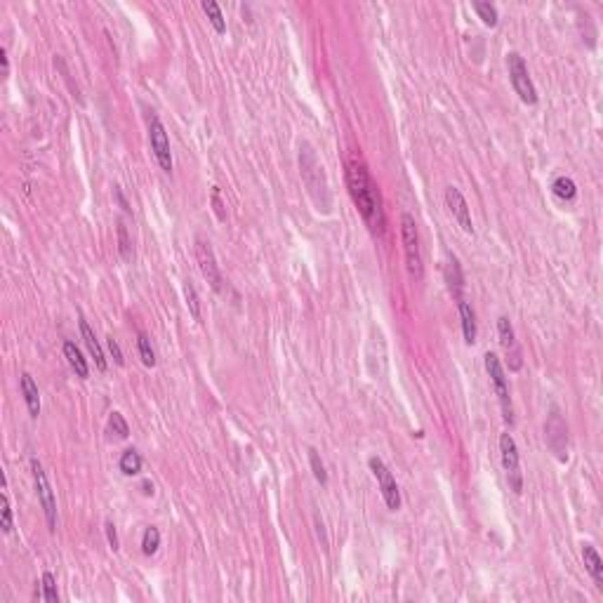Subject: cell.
<instances>
[{
  "instance_id": "6da1fadb",
  "label": "cell",
  "mask_w": 603,
  "mask_h": 603,
  "mask_svg": "<svg viewBox=\"0 0 603 603\" xmlns=\"http://www.w3.org/2000/svg\"><path fill=\"white\" fill-rule=\"evenodd\" d=\"M346 186H349V196L360 217L365 220L370 229L375 231H382L384 227V215H382V201H380V191H377V184L372 182L370 172L365 170L363 163L358 160H351L346 165Z\"/></svg>"
},
{
  "instance_id": "7a4b0ae2",
  "label": "cell",
  "mask_w": 603,
  "mask_h": 603,
  "mask_svg": "<svg viewBox=\"0 0 603 603\" xmlns=\"http://www.w3.org/2000/svg\"><path fill=\"white\" fill-rule=\"evenodd\" d=\"M300 170H302V179H304V184H307L314 203L321 205L323 213H328V210H330V194H328L326 172H323V165L319 163L316 151L307 142L300 146Z\"/></svg>"
},
{
  "instance_id": "3957f363",
  "label": "cell",
  "mask_w": 603,
  "mask_h": 603,
  "mask_svg": "<svg viewBox=\"0 0 603 603\" xmlns=\"http://www.w3.org/2000/svg\"><path fill=\"white\" fill-rule=\"evenodd\" d=\"M401 241L403 252H406V266L413 281H422L425 278V264H422V247H420V231L418 222L410 213L401 215Z\"/></svg>"
},
{
  "instance_id": "277c9868",
  "label": "cell",
  "mask_w": 603,
  "mask_h": 603,
  "mask_svg": "<svg viewBox=\"0 0 603 603\" xmlns=\"http://www.w3.org/2000/svg\"><path fill=\"white\" fill-rule=\"evenodd\" d=\"M507 66H509V80H512L516 95L521 97V102L528 104V107L537 104V90H535V85H533V78H531V73H528L524 57H521L519 52H509Z\"/></svg>"
},
{
  "instance_id": "5b68a950",
  "label": "cell",
  "mask_w": 603,
  "mask_h": 603,
  "mask_svg": "<svg viewBox=\"0 0 603 603\" xmlns=\"http://www.w3.org/2000/svg\"><path fill=\"white\" fill-rule=\"evenodd\" d=\"M486 370H488V377L493 382V389L500 399V408H502V415H505V422L507 425H514V408H512V396H509V384H507V375H505V368H502V360L497 358V353L488 351L486 356Z\"/></svg>"
},
{
  "instance_id": "8992f818",
  "label": "cell",
  "mask_w": 603,
  "mask_h": 603,
  "mask_svg": "<svg viewBox=\"0 0 603 603\" xmlns=\"http://www.w3.org/2000/svg\"><path fill=\"white\" fill-rule=\"evenodd\" d=\"M148 144H151L153 158L160 170L165 175H172V151H170V137L165 132V125L160 123V118L153 114H148Z\"/></svg>"
},
{
  "instance_id": "52a82bcc",
  "label": "cell",
  "mask_w": 603,
  "mask_h": 603,
  "mask_svg": "<svg viewBox=\"0 0 603 603\" xmlns=\"http://www.w3.org/2000/svg\"><path fill=\"white\" fill-rule=\"evenodd\" d=\"M31 474H33L36 495H38V502L43 507V514H45L49 531H57V502H54V493L47 481L45 469H43V464L36 457H31Z\"/></svg>"
},
{
  "instance_id": "ba28073f",
  "label": "cell",
  "mask_w": 603,
  "mask_h": 603,
  "mask_svg": "<svg viewBox=\"0 0 603 603\" xmlns=\"http://www.w3.org/2000/svg\"><path fill=\"white\" fill-rule=\"evenodd\" d=\"M500 455H502V467L507 471L509 486L516 495H521L524 490V476H521V457H519V445L512 434H502L500 436Z\"/></svg>"
},
{
  "instance_id": "9c48e42d",
  "label": "cell",
  "mask_w": 603,
  "mask_h": 603,
  "mask_svg": "<svg viewBox=\"0 0 603 603\" xmlns=\"http://www.w3.org/2000/svg\"><path fill=\"white\" fill-rule=\"evenodd\" d=\"M368 467L372 471V476L377 478V486H380V490H382L384 505H387L391 512H399L401 509V493H399V483H396L394 474H391L389 467L382 462L380 457H370Z\"/></svg>"
},
{
  "instance_id": "30bf717a",
  "label": "cell",
  "mask_w": 603,
  "mask_h": 603,
  "mask_svg": "<svg viewBox=\"0 0 603 603\" xmlns=\"http://www.w3.org/2000/svg\"><path fill=\"white\" fill-rule=\"evenodd\" d=\"M196 259H198V266H201L203 278L210 283V288H213L215 292H222L224 290V278H222L220 266H217L213 245H210V241L201 238V236L196 238Z\"/></svg>"
},
{
  "instance_id": "8fae6325",
  "label": "cell",
  "mask_w": 603,
  "mask_h": 603,
  "mask_svg": "<svg viewBox=\"0 0 603 603\" xmlns=\"http://www.w3.org/2000/svg\"><path fill=\"white\" fill-rule=\"evenodd\" d=\"M544 434H547V443H549L551 450L556 452V457L563 462V459L568 457V452H565V448H568V429H565V422L561 415H558L556 408L551 410L549 420H547Z\"/></svg>"
},
{
  "instance_id": "7c38bea8",
  "label": "cell",
  "mask_w": 603,
  "mask_h": 603,
  "mask_svg": "<svg viewBox=\"0 0 603 603\" xmlns=\"http://www.w3.org/2000/svg\"><path fill=\"white\" fill-rule=\"evenodd\" d=\"M445 205H448V210H450V215L455 217V222L459 224V229H462L464 234H474V222H471L469 205L457 186H448L445 189Z\"/></svg>"
},
{
  "instance_id": "4fadbf2b",
  "label": "cell",
  "mask_w": 603,
  "mask_h": 603,
  "mask_svg": "<svg viewBox=\"0 0 603 603\" xmlns=\"http://www.w3.org/2000/svg\"><path fill=\"white\" fill-rule=\"evenodd\" d=\"M497 333H500V342H502V346H505L509 370H521L524 368V356H521L519 342H516L514 328L507 316H500V319H497Z\"/></svg>"
},
{
  "instance_id": "5bb4252c",
  "label": "cell",
  "mask_w": 603,
  "mask_h": 603,
  "mask_svg": "<svg viewBox=\"0 0 603 603\" xmlns=\"http://www.w3.org/2000/svg\"><path fill=\"white\" fill-rule=\"evenodd\" d=\"M445 283L448 290L455 300H462L464 297V273H462V264L455 254H448V264H445Z\"/></svg>"
},
{
  "instance_id": "9a60e30c",
  "label": "cell",
  "mask_w": 603,
  "mask_h": 603,
  "mask_svg": "<svg viewBox=\"0 0 603 603\" xmlns=\"http://www.w3.org/2000/svg\"><path fill=\"white\" fill-rule=\"evenodd\" d=\"M80 335H83V342H85V346H88L90 356L95 358L97 370H102V372H104V370H107V356H104L102 346H99V339H97L95 330H92L90 323L85 321V319H80Z\"/></svg>"
},
{
  "instance_id": "2e32d148",
  "label": "cell",
  "mask_w": 603,
  "mask_h": 603,
  "mask_svg": "<svg viewBox=\"0 0 603 603\" xmlns=\"http://www.w3.org/2000/svg\"><path fill=\"white\" fill-rule=\"evenodd\" d=\"M20 387H22V394H24V401H26L29 415L31 418H38L40 415V394H38V384L33 382L31 372H22Z\"/></svg>"
},
{
  "instance_id": "e0dca14e",
  "label": "cell",
  "mask_w": 603,
  "mask_h": 603,
  "mask_svg": "<svg viewBox=\"0 0 603 603\" xmlns=\"http://www.w3.org/2000/svg\"><path fill=\"white\" fill-rule=\"evenodd\" d=\"M582 558H584V568H587V573L592 575V580L596 582V587L603 589V558L599 556L596 547L589 544V542H584L582 544Z\"/></svg>"
},
{
  "instance_id": "ac0fdd59",
  "label": "cell",
  "mask_w": 603,
  "mask_h": 603,
  "mask_svg": "<svg viewBox=\"0 0 603 603\" xmlns=\"http://www.w3.org/2000/svg\"><path fill=\"white\" fill-rule=\"evenodd\" d=\"M64 356L68 360V365H71V370L76 372L80 380H88V377H90V365H88V360H85L83 351L76 346V342H71V339L64 342Z\"/></svg>"
},
{
  "instance_id": "d6986e66",
  "label": "cell",
  "mask_w": 603,
  "mask_h": 603,
  "mask_svg": "<svg viewBox=\"0 0 603 603\" xmlns=\"http://www.w3.org/2000/svg\"><path fill=\"white\" fill-rule=\"evenodd\" d=\"M457 309H459V321H462V335H464V342L467 344H474L476 342V335H478V328H476V314L471 309V304L464 300H457Z\"/></svg>"
},
{
  "instance_id": "ffe728a7",
  "label": "cell",
  "mask_w": 603,
  "mask_h": 603,
  "mask_svg": "<svg viewBox=\"0 0 603 603\" xmlns=\"http://www.w3.org/2000/svg\"><path fill=\"white\" fill-rule=\"evenodd\" d=\"M118 467H121V471L125 476H137L142 471V455L135 450V448H128L125 452L121 455V462H118Z\"/></svg>"
},
{
  "instance_id": "44dd1931",
  "label": "cell",
  "mask_w": 603,
  "mask_h": 603,
  "mask_svg": "<svg viewBox=\"0 0 603 603\" xmlns=\"http://www.w3.org/2000/svg\"><path fill=\"white\" fill-rule=\"evenodd\" d=\"M203 10H205V15H208V20H210V24L215 26L217 33H227V20H224L220 5H217L215 0H205Z\"/></svg>"
},
{
  "instance_id": "7402d4cb",
  "label": "cell",
  "mask_w": 603,
  "mask_h": 603,
  "mask_svg": "<svg viewBox=\"0 0 603 603\" xmlns=\"http://www.w3.org/2000/svg\"><path fill=\"white\" fill-rule=\"evenodd\" d=\"M551 191H554V196L561 198V201H573L577 196V186L570 177H556L554 184H551Z\"/></svg>"
},
{
  "instance_id": "603a6c76",
  "label": "cell",
  "mask_w": 603,
  "mask_h": 603,
  "mask_svg": "<svg viewBox=\"0 0 603 603\" xmlns=\"http://www.w3.org/2000/svg\"><path fill=\"white\" fill-rule=\"evenodd\" d=\"M137 349H139L142 363H144L146 368H153V365H156V351H153L151 339H148L146 333H137Z\"/></svg>"
},
{
  "instance_id": "cb8c5ba5",
  "label": "cell",
  "mask_w": 603,
  "mask_h": 603,
  "mask_svg": "<svg viewBox=\"0 0 603 603\" xmlns=\"http://www.w3.org/2000/svg\"><path fill=\"white\" fill-rule=\"evenodd\" d=\"M158 547H160V531L156 526H148L144 535H142V551L146 556H153L158 551Z\"/></svg>"
},
{
  "instance_id": "d4e9b609",
  "label": "cell",
  "mask_w": 603,
  "mask_h": 603,
  "mask_svg": "<svg viewBox=\"0 0 603 603\" xmlns=\"http://www.w3.org/2000/svg\"><path fill=\"white\" fill-rule=\"evenodd\" d=\"M43 592L38 594V599L47 601V603H57L59 601V592H57V580H54L52 573H43Z\"/></svg>"
},
{
  "instance_id": "484cf974",
  "label": "cell",
  "mask_w": 603,
  "mask_h": 603,
  "mask_svg": "<svg viewBox=\"0 0 603 603\" xmlns=\"http://www.w3.org/2000/svg\"><path fill=\"white\" fill-rule=\"evenodd\" d=\"M309 464H312V471H314V478L321 483V486H328V471H326V464H323V459L319 455V450L316 448H309Z\"/></svg>"
},
{
  "instance_id": "4316f807",
  "label": "cell",
  "mask_w": 603,
  "mask_h": 603,
  "mask_svg": "<svg viewBox=\"0 0 603 603\" xmlns=\"http://www.w3.org/2000/svg\"><path fill=\"white\" fill-rule=\"evenodd\" d=\"M116 231H118V252H121V257H123V259H132V243H130L125 222L118 220Z\"/></svg>"
},
{
  "instance_id": "83f0119b",
  "label": "cell",
  "mask_w": 603,
  "mask_h": 603,
  "mask_svg": "<svg viewBox=\"0 0 603 603\" xmlns=\"http://www.w3.org/2000/svg\"><path fill=\"white\" fill-rule=\"evenodd\" d=\"M184 297H186V307H189L194 321H201V300H198V292H196L194 283H191V281L184 283Z\"/></svg>"
},
{
  "instance_id": "f1b7e54d",
  "label": "cell",
  "mask_w": 603,
  "mask_h": 603,
  "mask_svg": "<svg viewBox=\"0 0 603 603\" xmlns=\"http://www.w3.org/2000/svg\"><path fill=\"white\" fill-rule=\"evenodd\" d=\"M474 10H476V15L483 20V24H486V26H495L497 20H500V15H497V8H495L493 3H481V0H476Z\"/></svg>"
},
{
  "instance_id": "f546056e",
  "label": "cell",
  "mask_w": 603,
  "mask_h": 603,
  "mask_svg": "<svg viewBox=\"0 0 603 603\" xmlns=\"http://www.w3.org/2000/svg\"><path fill=\"white\" fill-rule=\"evenodd\" d=\"M109 429L116 434L118 438H128V436H130V427H128V422H125V418H123L121 413H111Z\"/></svg>"
},
{
  "instance_id": "4dcf8cb0",
  "label": "cell",
  "mask_w": 603,
  "mask_h": 603,
  "mask_svg": "<svg viewBox=\"0 0 603 603\" xmlns=\"http://www.w3.org/2000/svg\"><path fill=\"white\" fill-rule=\"evenodd\" d=\"M0 502H3V533H8V535H10L12 528H15V521H12V505H10L8 493H3Z\"/></svg>"
},
{
  "instance_id": "1f68e13d",
  "label": "cell",
  "mask_w": 603,
  "mask_h": 603,
  "mask_svg": "<svg viewBox=\"0 0 603 603\" xmlns=\"http://www.w3.org/2000/svg\"><path fill=\"white\" fill-rule=\"evenodd\" d=\"M104 531H107V540H109V547H111V549H114V551L121 549V542H118L116 526L111 524V521H107V524H104Z\"/></svg>"
},
{
  "instance_id": "d6a6232c",
  "label": "cell",
  "mask_w": 603,
  "mask_h": 603,
  "mask_svg": "<svg viewBox=\"0 0 603 603\" xmlns=\"http://www.w3.org/2000/svg\"><path fill=\"white\" fill-rule=\"evenodd\" d=\"M107 344H109V351H111V356H114L116 363H118V365L125 363V358H123V351H121V344H118L114 337H107Z\"/></svg>"
},
{
  "instance_id": "836d02e7",
  "label": "cell",
  "mask_w": 603,
  "mask_h": 603,
  "mask_svg": "<svg viewBox=\"0 0 603 603\" xmlns=\"http://www.w3.org/2000/svg\"><path fill=\"white\" fill-rule=\"evenodd\" d=\"M114 196H116V201H118V205H121V208H123V210H125V213H130V205H128V201H125V196H123L121 186H114Z\"/></svg>"
},
{
  "instance_id": "e575fe53",
  "label": "cell",
  "mask_w": 603,
  "mask_h": 603,
  "mask_svg": "<svg viewBox=\"0 0 603 603\" xmlns=\"http://www.w3.org/2000/svg\"><path fill=\"white\" fill-rule=\"evenodd\" d=\"M213 203H215L217 217H220V220H224V213H222V203H220V189H217V186H215V191H213Z\"/></svg>"
},
{
  "instance_id": "d590c367",
  "label": "cell",
  "mask_w": 603,
  "mask_h": 603,
  "mask_svg": "<svg viewBox=\"0 0 603 603\" xmlns=\"http://www.w3.org/2000/svg\"><path fill=\"white\" fill-rule=\"evenodd\" d=\"M0 64H3V76H8V73H10V61H8V52H5V47L0 49Z\"/></svg>"
},
{
  "instance_id": "8d00e7d4",
  "label": "cell",
  "mask_w": 603,
  "mask_h": 603,
  "mask_svg": "<svg viewBox=\"0 0 603 603\" xmlns=\"http://www.w3.org/2000/svg\"><path fill=\"white\" fill-rule=\"evenodd\" d=\"M142 493H144L146 497H148V495H153V483H151V481H144V483H142Z\"/></svg>"
}]
</instances>
